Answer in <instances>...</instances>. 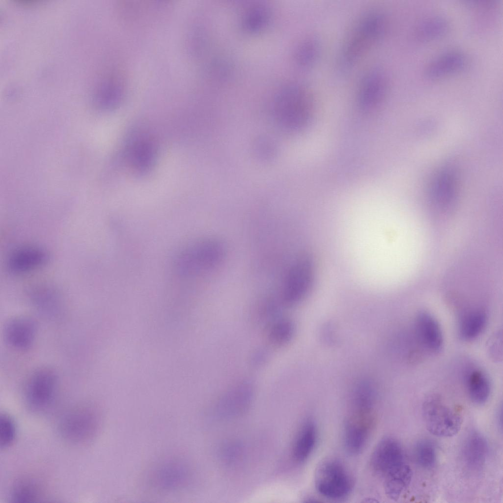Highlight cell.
<instances>
[{
	"label": "cell",
	"instance_id": "1",
	"mask_svg": "<svg viewBox=\"0 0 503 503\" xmlns=\"http://www.w3.org/2000/svg\"><path fill=\"white\" fill-rule=\"evenodd\" d=\"M386 28V19L381 12L372 11L361 18L342 46L338 70L345 73L352 70L381 39Z\"/></svg>",
	"mask_w": 503,
	"mask_h": 503
},
{
	"label": "cell",
	"instance_id": "2",
	"mask_svg": "<svg viewBox=\"0 0 503 503\" xmlns=\"http://www.w3.org/2000/svg\"><path fill=\"white\" fill-rule=\"evenodd\" d=\"M311 92L305 85L298 83L281 87L273 100L274 112L279 119L289 128H298L305 124L313 108Z\"/></svg>",
	"mask_w": 503,
	"mask_h": 503
},
{
	"label": "cell",
	"instance_id": "3",
	"mask_svg": "<svg viewBox=\"0 0 503 503\" xmlns=\"http://www.w3.org/2000/svg\"><path fill=\"white\" fill-rule=\"evenodd\" d=\"M225 255L226 249L222 241L213 238L204 239L180 253L175 261V267L182 275H197L219 266Z\"/></svg>",
	"mask_w": 503,
	"mask_h": 503
},
{
	"label": "cell",
	"instance_id": "4",
	"mask_svg": "<svg viewBox=\"0 0 503 503\" xmlns=\"http://www.w3.org/2000/svg\"><path fill=\"white\" fill-rule=\"evenodd\" d=\"M315 487L320 495L332 500L346 498L353 487L351 475L345 465L336 459L324 461L318 468Z\"/></svg>",
	"mask_w": 503,
	"mask_h": 503
},
{
	"label": "cell",
	"instance_id": "5",
	"mask_svg": "<svg viewBox=\"0 0 503 503\" xmlns=\"http://www.w3.org/2000/svg\"><path fill=\"white\" fill-rule=\"evenodd\" d=\"M370 465L384 482L399 477L411 470L406 461L402 445L392 437L383 438L376 445L371 456Z\"/></svg>",
	"mask_w": 503,
	"mask_h": 503
},
{
	"label": "cell",
	"instance_id": "6",
	"mask_svg": "<svg viewBox=\"0 0 503 503\" xmlns=\"http://www.w3.org/2000/svg\"><path fill=\"white\" fill-rule=\"evenodd\" d=\"M422 410L425 426L432 434L450 437L460 431L462 424L461 415L444 404L439 397H428L422 405Z\"/></svg>",
	"mask_w": 503,
	"mask_h": 503
},
{
	"label": "cell",
	"instance_id": "7",
	"mask_svg": "<svg viewBox=\"0 0 503 503\" xmlns=\"http://www.w3.org/2000/svg\"><path fill=\"white\" fill-rule=\"evenodd\" d=\"M58 383V375L51 368H40L33 372L24 388V397L28 407L36 412L48 408L56 395Z\"/></svg>",
	"mask_w": 503,
	"mask_h": 503
},
{
	"label": "cell",
	"instance_id": "8",
	"mask_svg": "<svg viewBox=\"0 0 503 503\" xmlns=\"http://www.w3.org/2000/svg\"><path fill=\"white\" fill-rule=\"evenodd\" d=\"M313 272L312 261L307 255L301 256L293 262L282 284L281 299L284 304L294 305L304 297L311 286Z\"/></svg>",
	"mask_w": 503,
	"mask_h": 503
},
{
	"label": "cell",
	"instance_id": "9",
	"mask_svg": "<svg viewBox=\"0 0 503 503\" xmlns=\"http://www.w3.org/2000/svg\"><path fill=\"white\" fill-rule=\"evenodd\" d=\"M98 419L91 408L83 407L73 409L65 414L59 424V432L63 439L73 444H83L94 436Z\"/></svg>",
	"mask_w": 503,
	"mask_h": 503
},
{
	"label": "cell",
	"instance_id": "10",
	"mask_svg": "<svg viewBox=\"0 0 503 503\" xmlns=\"http://www.w3.org/2000/svg\"><path fill=\"white\" fill-rule=\"evenodd\" d=\"M389 90L388 80L380 68L368 71L362 78L356 95L358 107L363 111L377 107L386 98Z\"/></svg>",
	"mask_w": 503,
	"mask_h": 503
},
{
	"label": "cell",
	"instance_id": "11",
	"mask_svg": "<svg viewBox=\"0 0 503 503\" xmlns=\"http://www.w3.org/2000/svg\"><path fill=\"white\" fill-rule=\"evenodd\" d=\"M373 415L350 412L343 430V442L346 451L355 455L365 447L373 425Z\"/></svg>",
	"mask_w": 503,
	"mask_h": 503
},
{
	"label": "cell",
	"instance_id": "12",
	"mask_svg": "<svg viewBox=\"0 0 503 503\" xmlns=\"http://www.w3.org/2000/svg\"><path fill=\"white\" fill-rule=\"evenodd\" d=\"M37 326L35 321L28 316L11 318L4 328V338L11 347L19 350L30 348L35 339Z\"/></svg>",
	"mask_w": 503,
	"mask_h": 503
},
{
	"label": "cell",
	"instance_id": "13",
	"mask_svg": "<svg viewBox=\"0 0 503 503\" xmlns=\"http://www.w3.org/2000/svg\"><path fill=\"white\" fill-rule=\"evenodd\" d=\"M48 259L47 253L43 250L34 247L24 248L14 252L8 261V268L13 273H27L40 267Z\"/></svg>",
	"mask_w": 503,
	"mask_h": 503
},
{
	"label": "cell",
	"instance_id": "14",
	"mask_svg": "<svg viewBox=\"0 0 503 503\" xmlns=\"http://www.w3.org/2000/svg\"><path fill=\"white\" fill-rule=\"evenodd\" d=\"M490 452L486 439L480 433L474 432L468 435L462 448V456L466 465L479 469L485 464Z\"/></svg>",
	"mask_w": 503,
	"mask_h": 503
},
{
	"label": "cell",
	"instance_id": "15",
	"mask_svg": "<svg viewBox=\"0 0 503 503\" xmlns=\"http://www.w3.org/2000/svg\"><path fill=\"white\" fill-rule=\"evenodd\" d=\"M417 331L422 344L430 351L437 352L443 345V337L437 320L426 312H420L417 317Z\"/></svg>",
	"mask_w": 503,
	"mask_h": 503
},
{
	"label": "cell",
	"instance_id": "16",
	"mask_svg": "<svg viewBox=\"0 0 503 503\" xmlns=\"http://www.w3.org/2000/svg\"><path fill=\"white\" fill-rule=\"evenodd\" d=\"M465 56L457 51L441 55L433 59L426 69L425 74L430 79H438L462 70L466 65Z\"/></svg>",
	"mask_w": 503,
	"mask_h": 503
},
{
	"label": "cell",
	"instance_id": "17",
	"mask_svg": "<svg viewBox=\"0 0 503 503\" xmlns=\"http://www.w3.org/2000/svg\"><path fill=\"white\" fill-rule=\"evenodd\" d=\"M318 440V430L315 422L307 419L301 426L293 447V456L299 463L306 461L315 448Z\"/></svg>",
	"mask_w": 503,
	"mask_h": 503
},
{
	"label": "cell",
	"instance_id": "18",
	"mask_svg": "<svg viewBox=\"0 0 503 503\" xmlns=\"http://www.w3.org/2000/svg\"><path fill=\"white\" fill-rule=\"evenodd\" d=\"M322 51L320 40L310 36L302 40L295 48L294 59L296 65L302 69H308L317 63Z\"/></svg>",
	"mask_w": 503,
	"mask_h": 503
},
{
	"label": "cell",
	"instance_id": "19",
	"mask_svg": "<svg viewBox=\"0 0 503 503\" xmlns=\"http://www.w3.org/2000/svg\"><path fill=\"white\" fill-rule=\"evenodd\" d=\"M486 322L487 316L483 311L475 310L468 312L460 321V336L466 340L474 339L482 332Z\"/></svg>",
	"mask_w": 503,
	"mask_h": 503
},
{
	"label": "cell",
	"instance_id": "20",
	"mask_svg": "<svg viewBox=\"0 0 503 503\" xmlns=\"http://www.w3.org/2000/svg\"><path fill=\"white\" fill-rule=\"evenodd\" d=\"M468 391L471 399L475 403L482 404L488 399L491 385L486 375L479 370L472 372L468 380Z\"/></svg>",
	"mask_w": 503,
	"mask_h": 503
},
{
	"label": "cell",
	"instance_id": "21",
	"mask_svg": "<svg viewBox=\"0 0 503 503\" xmlns=\"http://www.w3.org/2000/svg\"><path fill=\"white\" fill-rule=\"evenodd\" d=\"M131 147L130 155L135 168L140 171L148 170L155 159L153 145L149 141L141 139L134 142Z\"/></svg>",
	"mask_w": 503,
	"mask_h": 503
},
{
	"label": "cell",
	"instance_id": "22",
	"mask_svg": "<svg viewBox=\"0 0 503 503\" xmlns=\"http://www.w3.org/2000/svg\"><path fill=\"white\" fill-rule=\"evenodd\" d=\"M41 494L39 487L33 480H20L12 488L9 499L12 503L35 502L41 498Z\"/></svg>",
	"mask_w": 503,
	"mask_h": 503
},
{
	"label": "cell",
	"instance_id": "23",
	"mask_svg": "<svg viewBox=\"0 0 503 503\" xmlns=\"http://www.w3.org/2000/svg\"><path fill=\"white\" fill-rule=\"evenodd\" d=\"M448 23L442 17L432 16L424 19L417 28L419 39L432 40L443 36L448 29Z\"/></svg>",
	"mask_w": 503,
	"mask_h": 503
},
{
	"label": "cell",
	"instance_id": "24",
	"mask_svg": "<svg viewBox=\"0 0 503 503\" xmlns=\"http://www.w3.org/2000/svg\"><path fill=\"white\" fill-rule=\"evenodd\" d=\"M414 456L418 464L425 469L433 468L437 461V449L434 443L428 439L419 441L414 447Z\"/></svg>",
	"mask_w": 503,
	"mask_h": 503
},
{
	"label": "cell",
	"instance_id": "25",
	"mask_svg": "<svg viewBox=\"0 0 503 503\" xmlns=\"http://www.w3.org/2000/svg\"><path fill=\"white\" fill-rule=\"evenodd\" d=\"M269 17V9L265 6L256 5L246 12L243 19V24L249 31H258L268 23Z\"/></svg>",
	"mask_w": 503,
	"mask_h": 503
},
{
	"label": "cell",
	"instance_id": "26",
	"mask_svg": "<svg viewBox=\"0 0 503 503\" xmlns=\"http://www.w3.org/2000/svg\"><path fill=\"white\" fill-rule=\"evenodd\" d=\"M16 437V428L14 421L6 414L0 416V447L7 448L14 443Z\"/></svg>",
	"mask_w": 503,
	"mask_h": 503
},
{
	"label": "cell",
	"instance_id": "27",
	"mask_svg": "<svg viewBox=\"0 0 503 503\" xmlns=\"http://www.w3.org/2000/svg\"><path fill=\"white\" fill-rule=\"evenodd\" d=\"M293 332L292 323L289 321L282 320L273 326L270 331V337L276 344H282L291 338Z\"/></svg>",
	"mask_w": 503,
	"mask_h": 503
}]
</instances>
